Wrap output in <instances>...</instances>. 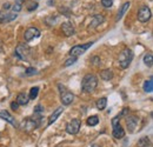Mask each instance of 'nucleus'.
Listing matches in <instances>:
<instances>
[{
	"instance_id": "nucleus-22",
	"label": "nucleus",
	"mask_w": 153,
	"mask_h": 147,
	"mask_svg": "<svg viewBox=\"0 0 153 147\" xmlns=\"http://www.w3.org/2000/svg\"><path fill=\"white\" fill-rule=\"evenodd\" d=\"M24 4H25V0H16L14 5H13V7H12V8H13V12H14V13L20 12V11L22 10Z\"/></svg>"
},
{
	"instance_id": "nucleus-24",
	"label": "nucleus",
	"mask_w": 153,
	"mask_h": 147,
	"mask_svg": "<svg viewBox=\"0 0 153 147\" xmlns=\"http://www.w3.org/2000/svg\"><path fill=\"white\" fill-rule=\"evenodd\" d=\"M144 64H145L147 67H152V65H153L152 53H146V54L144 55Z\"/></svg>"
},
{
	"instance_id": "nucleus-17",
	"label": "nucleus",
	"mask_w": 153,
	"mask_h": 147,
	"mask_svg": "<svg viewBox=\"0 0 153 147\" xmlns=\"http://www.w3.org/2000/svg\"><path fill=\"white\" fill-rule=\"evenodd\" d=\"M102 21H104V17H102L101 14H96V16L92 18L91 22H90V28H96V27H98Z\"/></svg>"
},
{
	"instance_id": "nucleus-5",
	"label": "nucleus",
	"mask_w": 153,
	"mask_h": 147,
	"mask_svg": "<svg viewBox=\"0 0 153 147\" xmlns=\"http://www.w3.org/2000/svg\"><path fill=\"white\" fill-rule=\"evenodd\" d=\"M94 42L93 41H90V42H86L84 45H76V46H73L71 50H70V55L71 56H76L78 58L79 55H82Z\"/></svg>"
},
{
	"instance_id": "nucleus-34",
	"label": "nucleus",
	"mask_w": 153,
	"mask_h": 147,
	"mask_svg": "<svg viewBox=\"0 0 153 147\" xmlns=\"http://www.w3.org/2000/svg\"><path fill=\"white\" fill-rule=\"evenodd\" d=\"M2 8H4V10H10V8H11V4H10V2H5V4L2 5Z\"/></svg>"
},
{
	"instance_id": "nucleus-20",
	"label": "nucleus",
	"mask_w": 153,
	"mask_h": 147,
	"mask_svg": "<svg viewBox=\"0 0 153 147\" xmlns=\"http://www.w3.org/2000/svg\"><path fill=\"white\" fill-rule=\"evenodd\" d=\"M106 105H107V98H105V97H102V98H99V99L97 100V102H96L97 108H98L99 111L105 110Z\"/></svg>"
},
{
	"instance_id": "nucleus-26",
	"label": "nucleus",
	"mask_w": 153,
	"mask_h": 147,
	"mask_svg": "<svg viewBox=\"0 0 153 147\" xmlns=\"http://www.w3.org/2000/svg\"><path fill=\"white\" fill-rule=\"evenodd\" d=\"M38 93H39V87H32L31 90H30V95H28V99H31V100H34L37 97H38Z\"/></svg>"
},
{
	"instance_id": "nucleus-30",
	"label": "nucleus",
	"mask_w": 153,
	"mask_h": 147,
	"mask_svg": "<svg viewBox=\"0 0 153 147\" xmlns=\"http://www.w3.org/2000/svg\"><path fill=\"white\" fill-rule=\"evenodd\" d=\"M101 5L106 8H110L113 6V0H101Z\"/></svg>"
},
{
	"instance_id": "nucleus-32",
	"label": "nucleus",
	"mask_w": 153,
	"mask_h": 147,
	"mask_svg": "<svg viewBox=\"0 0 153 147\" xmlns=\"http://www.w3.org/2000/svg\"><path fill=\"white\" fill-rule=\"evenodd\" d=\"M91 61H92V64H93L94 66H100V64H101V61H100V59H99L98 56H93V58L91 59Z\"/></svg>"
},
{
	"instance_id": "nucleus-27",
	"label": "nucleus",
	"mask_w": 153,
	"mask_h": 147,
	"mask_svg": "<svg viewBox=\"0 0 153 147\" xmlns=\"http://www.w3.org/2000/svg\"><path fill=\"white\" fill-rule=\"evenodd\" d=\"M27 5H28V6H27V11H30V12H31V11H34V10H37V8H38V4H37L34 0L28 1V2H27Z\"/></svg>"
},
{
	"instance_id": "nucleus-15",
	"label": "nucleus",
	"mask_w": 153,
	"mask_h": 147,
	"mask_svg": "<svg viewBox=\"0 0 153 147\" xmlns=\"http://www.w3.org/2000/svg\"><path fill=\"white\" fill-rule=\"evenodd\" d=\"M62 112H64V107H62V106H61V107H58L57 110L54 111V112L50 115V118H48V122H47V126H51L53 122H56V120L60 117V114H61Z\"/></svg>"
},
{
	"instance_id": "nucleus-1",
	"label": "nucleus",
	"mask_w": 153,
	"mask_h": 147,
	"mask_svg": "<svg viewBox=\"0 0 153 147\" xmlns=\"http://www.w3.org/2000/svg\"><path fill=\"white\" fill-rule=\"evenodd\" d=\"M98 86V78L94 74H86L81 80V90L85 93H92Z\"/></svg>"
},
{
	"instance_id": "nucleus-10",
	"label": "nucleus",
	"mask_w": 153,
	"mask_h": 147,
	"mask_svg": "<svg viewBox=\"0 0 153 147\" xmlns=\"http://www.w3.org/2000/svg\"><path fill=\"white\" fill-rule=\"evenodd\" d=\"M0 118H1V119H4L6 122L11 124V125H12V126H14V127H17V126H18L17 120L14 119V117H13L12 114H10V112H7L6 110H2L1 112H0Z\"/></svg>"
},
{
	"instance_id": "nucleus-36",
	"label": "nucleus",
	"mask_w": 153,
	"mask_h": 147,
	"mask_svg": "<svg viewBox=\"0 0 153 147\" xmlns=\"http://www.w3.org/2000/svg\"><path fill=\"white\" fill-rule=\"evenodd\" d=\"M90 147H100V146H99V145H91Z\"/></svg>"
},
{
	"instance_id": "nucleus-16",
	"label": "nucleus",
	"mask_w": 153,
	"mask_h": 147,
	"mask_svg": "<svg viewBox=\"0 0 153 147\" xmlns=\"http://www.w3.org/2000/svg\"><path fill=\"white\" fill-rule=\"evenodd\" d=\"M130 6H131V2H130V1H126V2H124V4L120 6V8H119V11H118V14H117V18H115V21H119L120 19L124 17V14H125L126 11L130 8Z\"/></svg>"
},
{
	"instance_id": "nucleus-4",
	"label": "nucleus",
	"mask_w": 153,
	"mask_h": 147,
	"mask_svg": "<svg viewBox=\"0 0 153 147\" xmlns=\"http://www.w3.org/2000/svg\"><path fill=\"white\" fill-rule=\"evenodd\" d=\"M31 55V48L26 44H19L14 51V56H17L20 60H27Z\"/></svg>"
},
{
	"instance_id": "nucleus-11",
	"label": "nucleus",
	"mask_w": 153,
	"mask_h": 147,
	"mask_svg": "<svg viewBox=\"0 0 153 147\" xmlns=\"http://www.w3.org/2000/svg\"><path fill=\"white\" fill-rule=\"evenodd\" d=\"M18 18V14L14 13V12H11V13H1L0 12V24H7V22H11L13 20Z\"/></svg>"
},
{
	"instance_id": "nucleus-29",
	"label": "nucleus",
	"mask_w": 153,
	"mask_h": 147,
	"mask_svg": "<svg viewBox=\"0 0 153 147\" xmlns=\"http://www.w3.org/2000/svg\"><path fill=\"white\" fill-rule=\"evenodd\" d=\"M37 70L34 68V67H28V68H26V71H25V74L26 75H28V76H31V75H34V74H37Z\"/></svg>"
},
{
	"instance_id": "nucleus-6",
	"label": "nucleus",
	"mask_w": 153,
	"mask_h": 147,
	"mask_svg": "<svg viewBox=\"0 0 153 147\" xmlns=\"http://www.w3.org/2000/svg\"><path fill=\"white\" fill-rule=\"evenodd\" d=\"M152 16V12L150 10V7L147 5H143L139 11H138V14H137V18L140 22H147Z\"/></svg>"
},
{
	"instance_id": "nucleus-13",
	"label": "nucleus",
	"mask_w": 153,
	"mask_h": 147,
	"mask_svg": "<svg viewBox=\"0 0 153 147\" xmlns=\"http://www.w3.org/2000/svg\"><path fill=\"white\" fill-rule=\"evenodd\" d=\"M61 28H62V32H64V34H65V36H67V37H71V36H73V34H74V32H76L73 24H72V22H70V21H65V22L62 24Z\"/></svg>"
},
{
	"instance_id": "nucleus-23",
	"label": "nucleus",
	"mask_w": 153,
	"mask_h": 147,
	"mask_svg": "<svg viewBox=\"0 0 153 147\" xmlns=\"http://www.w3.org/2000/svg\"><path fill=\"white\" fill-rule=\"evenodd\" d=\"M137 146L138 147H149L150 146V139L147 137H143L138 140L137 143Z\"/></svg>"
},
{
	"instance_id": "nucleus-21",
	"label": "nucleus",
	"mask_w": 153,
	"mask_h": 147,
	"mask_svg": "<svg viewBox=\"0 0 153 147\" xmlns=\"http://www.w3.org/2000/svg\"><path fill=\"white\" fill-rule=\"evenodd\" d=\"M144 91L146 93H152L153 92V81L152 78H150L149 80H146L144 82Z\"/></svg>"
},
{
	"instance_id": "nucleus-2",
	"label": "nucleus",
	"mask_w": 153,
	"mask_h": 147,
	"mask_svg": "<svg viewBox=\"0 0 153 147\" xmlns=\"http://www.w3.org/2000/svg\"><path fill=\"white\" fill-rule=\"evenodd\" d=\"M40 119H41V115H38V114H34L33 118H26L20 124V128H22V131L25 132H31L33 129L38 128L40 126Z\"/></svg>"
},
{
	"instance_id": "nucleus-28",
	"label": "nucleus",
	"mask_w": 153,
	"mask_h": 147,
	"mask_svg": "<svg viewBox=\"0 0 153 147\" xmlns=\"http://www.w3.org/2000/svg\"><path fill=\"white\" fill-rule=\"evenodd\" d=\"M76 56H71V58L66 59V61H65L64 66H65V67H68V66H71V65H73V64H76Z\"/></svg>"
},
{
	"instance_id": "nucleus-33",
	"label": "nucleus",
	"mask_w": 153,
	"mask_h": 147,
	"mask_svg": "<svg viewBox=\"0 0 153 147\" xmlns=\"http://www.w3.org/2000/svg\"><path fill=\"white\" fill-rule=\"evenodd\" d=\"M18 107H19V105H18L17 102H12V104H11V108H12V110L17 111L18 110Z\"/></svg>"
},
{
	"instance_id": "nucleus-8",
	"label": "nucleus",
	"mask_w": 153,
	"mask_h": 147,
	"mask_svg": "<svg viewBox=\"0 0 153 147\" xmlns=\"http://www.w3.org/2000/svg\"><path fill=\"white\" fill-rule=\"evenodd\" d=\"M39 37H40V31H39L37 27H30V28H27V30L25 31V33H24V39H25V41H31V40H33V39L39 38Z\"/></svg>"
},
{
	"instance_id": "nucleus-14",
	"label": "nucleus",
	"mask_w": 153,
	"mask_h": 147,
	"mask_svg": "<svg viewBox=\"0 0 153 147\" xmlns=\"http://www.w3.org/2000/svg\"><path fill=\"white\" fill-rule=\"evenodd\" d=\"M112 126H113V132H112V133H113V137H114L115 139H121V138L125 137V131L121 127L120 122L114 124V125H112Z\"/></svg>"
},
{
	"instance_id": "nucleus-18",
	"label": "nucleus",
	"mask_w": 153,
	"mask_h": 147,
	"mask_svg": "<svg viewBox=\"0 0 153 147\" xmlns=\"http://www.w3.org/2000/svg\"><path fill=\"white\" fill-rule=\"evenodd\" d=\"M28 97L25 94L24 92H21V93H19L18 95H17V104L18 105H21V106H25V105H27L28 104Z\"/></svg>"
},
{
	"instance_id": "nucleus-12",
	"label": "nucleus",
	"mask_w": 153,
	"mask_h": 147,
	"mask_svg": "<svg viewBox=\"0 0 153 147\" xmlns=\"http://www.w3.org/2000/svg\"><path fill=\"white\" fill-rule=\"evenodd\" d=\"M126 125H127V128H128V132L130 133H133L134 128L137 127L138 125V118L135 115H127L126 117Z\"/></svg>"
},
{
	"instance_id": "nucleus-35",
	"label": "nucleus",
	"mask_w": 153,
	"mask_h": 147,
	"mask_svg": "<svg viewBox=\"0 0 153 147\" xmlns=\"http://www.w3.org/2000/svg\"><path fill=\"white\" fill-rule=\"evenodd\" d=\"M127 113H128V108H124V110H123V112H121V113H120V115H118V117H119V118H120V117H121V115H126V114H127Z\"/></svg>"
},
{
	"instance_id": "nucleus-7",
	"label": "nucleus",
	"mask_w": 153,
	"mask_h": 147,
	"mask_svg": "<svg viewBox=\"0 0 153 147\" xmlns=\"http://www.w3.org/2000/svg\"><path fill=\"white\" fill-rule=\"evenodd\" d=\"M80 126H81V122L79 119H72L67 125H66V132L71 135H74L79 132L80 129Z\"/></svg>"
},
{
	"instance_id": "nucleus-31",
	"label": "nucleus",
	"mask_w": 153,
	"mask_h": 147,
	"mask_svg": "<svg viewBox=\"0 0 153 147\" xmlns=\"http://www.w3.org/2000/svg\"><path fill=\"white\" fill-rule=\"evenodd\" d=\"M44 113V107L41 105H37L34 107V114H38V115H41Z\"/></svg>"
},
{
	"instance_id": "nucleus-25",
	"label": "nucleus",
	"mask_w": 153,
	"mask_h": 147,
	"mask_svg": "<svg viewBox=\"0 0 153 147\" xmlns=\"http://www.w3.org/2000/svg\"><path fill=\"white\" fill-rule=\"evenodd\" d=\"M98 122H99L98 115H91V117H88L87 120H86V124H87L88 126H96V125H98Z\"/></svg>"
},
{
	"instance_id": "nucleus-3",
	"label": "nucleus",
	"mask_w": 153,
	"mask_h": 147,
	"mask_svg": "<svg viewBox=\"0 0 153 147\" xmlns=\"http://www.w3.org/2000/svg\"><path fill=\"white\" fill-rule=\"evenodd\" d=\"M133 51L132 50H130V48H124L123 51H121V53L119 55V59H118V62H119V66L123 68V70H126L130 65H131V62H132V60H133Z\"/></svg>"
},
{
	"instance_id": "nucleus-9",
	"label": "nucleus",
	"mask_w": 153,
	"mask_h": 147,
	"mask_svg": "<svg viewBox=\"0 0 153 147\" xmlns=\"http://www.w3.org/2000/svg\"><path fill=\"white\" fill-rule=\"evenodd\" d=\"M74 94L71 92H67L65 91L64 93H61V97H60V101L62 104V106H68L71 105L73 101H74Z\"/></svg>"
},
{
	"instance_id": "nucleus-19",
	"label": "nucleus",
	"mask_w": 153,
	"mask_h": 147,
	"mask_svg": "<svg viewBox=\"0 0 153 147\" xmlns=\"http://www.w3.org/2000/svg\"><path fill=\"white\" fill-rule=\"evenodd\" d=\"M100 78L105 81H110L113 78V72L111 70H104L100 72Z\"/></svg>"
}]
</instances>
